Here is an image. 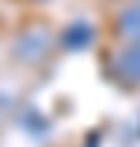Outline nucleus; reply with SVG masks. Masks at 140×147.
<instances>
[{"label": "nucleus", "instance_id": "nucleus-1", "mask_svg": "<svg viewBox=\"0 0 140 147\" xmlns=\"http://www.w3.org/2000/svg\"><path fill=\"white\" fill-rule=\"evenodd\" d=\"M114 79L130 88H140V42H121L114 56Z\"/></svg>", "mask_w": 140, "mask_h": 147}, {"label": "nucleus", "instance_id": "nucleus-2", "mask_svg": "<svg viewBox=\"0 0 140 147\" xmlns=\"http://www.w3.org/2000/svg\"><path fill=\"white\" fill-rule=\"evenodd\" d=\"M114 36L121 42H140V0H127L114 16Z\"/></svg>", "mask_w": 140, "mask_h": 147}]
</instances>
